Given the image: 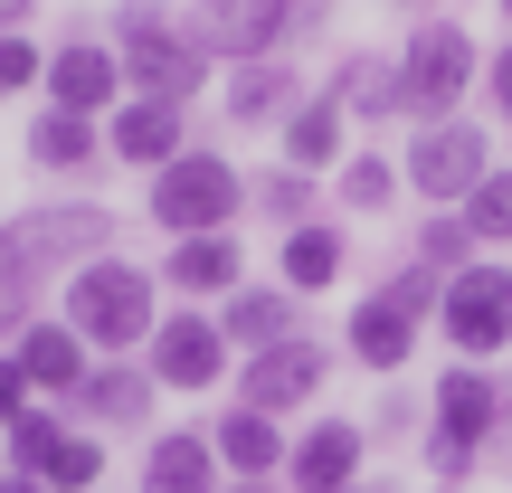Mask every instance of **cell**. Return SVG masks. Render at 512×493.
<instances>
[{"mask_svg":"<svg viewBox=\"0 0 512 493\" xmlns=\"http://www.w3.org/2000/svg\"><path fill=\"white\" fill-rule=\"evenodd\" d=\"M162 285H181V294H238L247 285V256H238V238H181L162 256Z\"/></svg>","mask_w":512,"mask_h":493,"instance_id":"cell-22","label":"cell"},{"mask_svg":"<svg viewBox=\"0 0 512 493\" xmlns=\"http://www.w3.org/2000/svg\"><path fill=\"white\" fill-rule=\"evenodd\" d=\"M29 275H19V256H10V238H0V342H19V332H29L38 323V313H29Z\"/></svg>","mask_w":512,"mask_h":493,"instance_id":"cell-32","label":"cell"},{"mask_svg":"<svg viewBox=\"0 0 512 493\" xmlns=\"http://www.w3.org/2000/svg\"><path fill=\"white\" fill-rule=\"evenodd\" d=\"M294 105H304L294 67H275V57H247V67H228V124H285Z\"/></svg>","mask_w":512,"mask_h":493,"instance_id":"cell-21","label":"cell"},{"mask_svg":"<svg viewBox=\"0 0 512 493\" xmlns=\"http://www.w3.org/2000/svg\"><path fill=\"white\" fill-rule=\"evenodd\" d=\"M351 114L332 105V95H304V105L285 114V171H342L351 162Z\"/></svg>","mask_w":512,"mask_h":493,"instance_id":"cell-20","label":"cell"},{"mask_svg":"<svg viewBox=\"0 0 512 493\" xmlns=\"http://www.w3.org/2000/svg\"><path fill=\"white\" fill-rule=\"evenodd\" d=\"M29 162L38 171H95V162H105V133H95L86 124V114H29Z\"/></svg>","mask_w":512,"mask_h":493,"instance_id":"cell-24","label":"cell"},{"mask_svg":"<svg viewBox=\"0 0 512 493\" xmlns=\"http://www.w3.org/2000/svg\"><path fill=\"white\" fill-rule=\"evenodd\" d=\"M361 446H370V437H361L351 418H313L304 437L285 446L294 493H351V484H361Z\"/></svg>","mask_w":512,"mask_h":493,"instance_id":"cell-12","label":"cell"},{"mask_svg":"<svg viewBox=\"0 0 512 493\" xmlns=\"http://www.w3.org/2000/svg\"><path fill=\"white\" fill-rule=\"evenodd\" d=\"M389 200H399V162H389V152H351L342 162V209L370 219V209H389Z\"/></svg>","mask_w":512,"mask_h":493,"instance_id":"cell-30","label":"cell"},{"mask_svg":"<svg viewBox=\"0 0 512 493\" xmlns=\"http://www.w3.org/2000/svg\"><path fill=\"white\" fill-rule=\"evenodd\" d=\"M38 86H48L57 114H86V124H95V114L124 95V57H114L105 38H67V48L48 57V76H38Z\"/></svg>","mask_w":512,"mask_h":493,"instance_id":"cell-11","label":"cell"},{"mask_svg":"<svg viewBox=\"0 0 512 493\" xmlns=\"http://www.w3.org/2000/svg\"><path fill=\"white\" fill-rule=\"evenodd\" d=\"M256 209L285 219V228H304V219H313V171H275V181L256 190Z\"/></svg>","mask_w":512,"mask_h":493,"instance_id":"cell-34","label":"cell"},{"mask_svg":"<svg viewBox=\"0 0 512 493\" xmlns=\"http://www.w3.org/2000/svg\"><path fill=\"white\" fill-rule=\"evenodd\" d=\"M0 19H29V0H0Z\"/></svg>","mask_w":512,"mask_h":493,"instance_id":"cell-41","label":"cell"},{"mask_svg":"<svg viewBox=\"0 0 512 493\" xmlns=\"http://www.w3.org/2000/svg\"><path fill=\"white\" fill-rule=\"evenodd\" d=\"M48 493H105V437H86V427H67V446L48 456Z\"/></svg>","mask_w":512,"mask_h":493,"instance_id":"cell-28","label":"cell"},{"mask_svg":"<svg viewBox=\"0 0 512 493\" xmlns=\"http://www.w3.org/2000/svg\"><path fill=\"white\" fill-rule=\"evenodd\" d=\"M418 332H427V323H408V313L389 304V294H361V304H351V332H342V351H351L361 370H408Z\"/></svg>","mask_w":512,"mask_h":493,"instance_id":"cell-18","label":"cell"},{"mask_svg":"<svg viewBox=\"0 0 512 493\" xmlns=\"http://www.w3.org/2000/svg\"><path fill=\"white\" fill-rule=\"evenodd\" d=\"M323 380H332V351H323V342H275V351H247V370H238V408L294 418L304 399H323Z\"/></svg>","mask_w":512,"mask_h":493,"instance_id":"cell-10","label":"cell"},{"mask_svg":"<svg viewBox=\"0 0 512 493\" xmlns=\"http://www.w3.org/2000/svg\"><path fill=\"white\" fill-rule=\"evenodd\" d=\"M105 152L114 162H133V171H171L181 162V105H162V95H133V105H114V124H105Z\"/></svg>","mask_w":512,"mask_h":493,"instance_id":"cell-13","label":"cell"},{"mask_svg":"<svg viewBox=\"0 0 512 493\" xmlns=\"http://www.w3.org/2000/svg\"><path fill=\"white\" fill-rule=\"evenodd\" d=\"M313 0H209L200 19H190V38H200V57H266L275 38H294V29H313Z\"/></svg>","mask_w":512,"mask_h":493,"instance_id":"cell-8","label":"cell"},{"mask_svg":"<svg viewBox=\"0 0 512 493\" xmlns=\"http://www.w3.org/2000/svg\"><path fill=\"white\" fill-rule=\"evenodd\" d=\"M247 209V181L219 152H181L171 171H152V219L171 238H228V219Z\"/></svg>","mask_w":512,"mask_h":493,"instance_id":"cell-5","label":"cell"},{"mask_svg":"<svg viewBox=\"0 0 512 493\" xmlns=\"http://www.w3.org/2000/svg\"><path fill=\"white\" fill-rule=\"evenodd\" d=\"M437 332L456 342V361H494V351H512V266L503 256H475L465 275H446L437 294Z\"/></svg>","mask_w":512,"mask_h":493,"instance_id":"cell-6","label":"cell"},{"mask_svg":"<svg viewBox=\"0 0 512 493\" xmlns=\"http://www.w3.org/2000/svg\"><path fill=\"white\" fill-rule=\"evenodd\" d=\"M503 418H512V408H503L494 370L456 361V370L437 380V418H427V427H437V437H465V446H494V437H503Z\"/></svg>","mask_w":512,"mask_h":493,"instance_id":"cell-14","label":"cell"},{"mask_svg":"<svg viewBox=\"0 0 512 493\" xmlns=\"http://www.w3.org/2000/svg\"><path fill=\"white\" fill-rule=\"evenodd\" d=\"M456 219L475 228V247H512V162L484 171V181H475V200H465Z\"/></svg>","mask_w":512,"mask_h":493,"instance_id":"cell-27","label":"cell"},{"mask_svg":"<svg viewBox=\"0 0 512 493\" xmlns=\"http://www.w3.org/2000/svg\"><path fill=\"white\" fill-rule=\"evenodd\" d=\"M38 76H48V57H38L29 38H10V29H0V95H19V86H38Z\"/></svg>","mask_w":512,"mask_h":493,"instance_id":"cell-36","label":"cell"},{"mask_svg":"<svg viewBox=\"0 0 512 493\" xmlns=\"http://www.w3.org/2000/svg\"><path fill=\"white\" fill-rule=\"evenodd\" d=\"M0 238H10V256H19V275H57V266H95V256L114 247V209H95V200H48V209H19L10 228H0Z\"/></svg>","mask_w":512,"mask_h":493,"instance_id":"cell-4","label":"cell"},{"mask_svg":"<svg viewBox=\"0 0 512 493\" xmlns=\"http://www.w3.org/2000/svg\"><path fill=\"white\" fill-rule=\"evenodd\" d=\"M152 323H162V285L143 266L95 256V266L67 275V332L86 351H133V342H152Z\"/></svg>","mask_w":512,"mask_h":493,"instance_id":"cell-1","label":"cell"},{"mask_svg":"<svg viewBox=\"0 0 512 493\" xmlns=\"http://www.w3.org/2000/svg\"><path fill=\"white\" fill-rule=\"evenodd\" d=\"M0 475H10V446H0Z\"/></svg>","mask_w":512,"mask_h":493,"instance_id":"cell-43","label":"cell"},{"mask_svg":"<svg viewBox=\"0 0 512 493\" xmlns=\"http://www.w3.org/2000/svg\"><path fill=\"white\" fill-rule=\"evenodd\" d=\"M437 493H456V484H437Z\"/></svg>","mask_w":512,"mask_h":493,"instance_id":"cell-44","label":"cell"},{"mask_svg":"<svg viewBox=\"0 0 512 493\" xmlns=\"http://www.w3.org/2000/svg\"><path fill=\"white\" fill-rule=\"evenodd\" d=\"M465 95H475V38L456 19H427L399 48V114H418V133H427V124H456Z\"/></svg>","mask_w":512,"mask_h":493,"instance_id":"cell-3","label":"cell"},{"mask_svg":"<svg viewBox=\"0 0 512 493\" xmlns=\"http://www.w3.org/2000/svg\"><path fill=\"white\" fill-rule=\"evenodd\" d=\"M219 493H275V484H266V475H228Z\"/></svg>","mask_w":512,"mask_h":493,"instance_id":"cell-39","label":"cell"},{"mask_svg":"<svg viewBox=\"0 0 512 493\" xmlns=\"http://www.w3.org/2000/svg\"><path fill=\"white\" fill-rule=\"evenodd\" d=\"M219 332L238 351H275V342H304V304H294L285 285H238L228 294V313H219Z\"/></svg>","mask_w":512,"mask_h":493,"instance_id":"cell-16","label":"cell"},{"mask_svg":"<svg viewBox=\"0 0 512 493\" xmlns=\"http://www.w3.org/2000/svg\"><path fill=\"white\" fill-rule=\"evenodd\" d=\"M332 105L361 114V124H380V114H399V57H351L342 86H332Z\"/></svg>","mask_w":512,"mask_h":493,"instance_id":"cell-26","label":"cell"},{"mask_svg":"<svg viewBox=\"0 0 512 493\" xmlns=\"http://www.w3.org/2000/svg\"><path fill=\"white\" fill-rule=\"evenodd\" d=\"M10 361H19V380H29L38 399H76V380L95 370V361H86V342H76L67 323H29V332L10 342Z\"/></svg>","mask_w":512,"mask_h":493,"instance_id":"cell-15","label":"cell"},{"mask_svg":"<svg viewBox=\"0 0 512 493\" xmlns=\"http://www.w3.org/2000/svg\"><path fill=\"white\" fill-rule=\"evenodd\" d=\"M484 95H494V114H503V124H512V38H503V48H494V57H484Z\"/></svg>","mask_w":512,"mask_h":493,"instance_id":"cell-38","label":"cell"},{"mask_svg":"<svg viewBox=\"0 0 512 493\" xmlns=\"http://www.w3.org/2000/svg\"><path fill=\"white\" fill-rule=\"evenodd\" d=\"M399 171H408V190H418L427 209H465V200H475V181L494 171V143H484V124H465V114H456V124H427L418 143H408Z\"/></svg>","mask_w":512,"mask_h":493,"instance_id":"cell-7","label":"cell"},{"mask_svg":"<svg viewBox=\"0 0 512 493\" xmlns=\"http://www.w3.org/2000/svg\"><path fill=\"white\" fill-rule=\"evenodd\" d=\"M29 399H38V389L19 380V361L0 351V427H19V418H29Z\"/></svg>","mask_w":512,"mask_h":493,"instance_id":"cell-37","label":"cell"},{"mask_svg":"<svg viewBox=\"0 0 512 493\" xmlns=\"http://www.w3.org/2000/svg\"><path fill=\"white\" fill-rule=\"evenodd\" d=\"M67 408H76L86 427H143V418H152V370L105 361V370H86V380H76Z\"/></svg>","mask_w":512,"mask_h":493,"instance_id":"cell-19","label":"cell"},{"mask_svg":"<svg viewBox=\"0 0 512 493\" xmlns=\"http://www.w3.org/2000/svg\"><path fill=\"white\" fill-rule=\"evenodd\" d=\"M503 19H512V0H503Z\"/></svg>","mask_w":512,"mask_h":493,"instance_id":"cell-45","label":"cell"},{"mask_svg":"<svg viewBox=\"0 0 512 493\" xmlns=\"http://www.w3.org/2000/svg\"><path fill=\"white\" fill-rule=\"evenodd\" d=\"M219 484H228V465H219V446H209L200 427H171V437H152L143 493H219Z\"/></svg>","mask_w":512,"mask_h":493,"instance_id":"cell-17","label":"cell"},{"mask_svg":"<svg viewBox=\"0 0 512 493\" xmlns=\"http://www.w3.org/2000/svg\"><path fill=\"white\" fill-rule=\"evenodd\" d=\"M418 266L427 275H465V266H475V228H465L456 209H437V219L418 228Z\"/></svg>","mask_w":512,"mask_h":493,"instance_id":"cell-31","label":"cell"},{"mask_svg":"<svg viewBox=\"0 0 512 493\" xmlns=\"http://www.w3.org/2000/svg\"><path fill=\"white\" fill-rule=\"evenodd\" d=\"M389 304H399L408 313V323H437V294H446V275H427V266H399V275H389Z\"/></svg>","mask_w":512,"mask_h":493,"instance_id":"cell-33","label":"cell"},{"mask_svg":"<svg viewBox=\"0 0 512 493\" xmlns=\"http://www.w3.org/2000/svg\"><path fill=\"white\" fill-rule=\"evenodd\" d=\"M427 465H437V484H456V493H465V475L484 465V446H465V437H437V427H427Z\"/></svg>","mask_w":512,"mask_h":493,"instance_id":"cell-35","label":"cell"},{"mask_svg":"<svg viewBox=\"0 0 512 493\" xmlns=\"http://www.w3.org/2000/svg\"><path fill=\"white\" fill-rule=\"evenodd\" d=\"M342 266H351V247H342V228H332V219H304V228H285V294H313V285H332Z\"/></svg>","mask_w":512,"mask_h":493,"instance_id":"cell-25","label":"cell"},{"mask_svg":"<svg viewBox=\"0 0 512 493\" xmlns=\"http://www.w3.org/2000/svg\"><path fill=\"white\" fill-rule=\"evenodd\" d=\"M399 10H437V0H399Z\"/></svg>","mask_w":512,"mask_h":493,"instance_id":"cell-42","label":"cell"},{"mask_svg":"<svg viewBox=\"0 0 512 493\" xmlns=\"http://www.w3.org/2000/svg\"><path fill=\"white\" fill-rule=\"evenodd\" d=\"M0 446H10V475H48V456L67 446V418L57 408H29L19 427H0Z\"/></svg>","mask_w":512,"mask_h":493,"instance_id":"cell-29","label":"cell"},{"mask_svg":"<svg viewBox=\"0 0 512 493\" xmlns=\"http://www.w3.org/2000/svg\"><path fill=\"white\" fill-rule=\"evenodd\" d=\"M351 493H361V484H351Z\"/></svg>","mask_w":512,"mask_h":493,"instance_id":"cell-46","label":"cell"},{"mask_svg":"<svg viewBox=\"0 0 512 493\" xmlns=\"http://www.w3.org/2000/svg\"><path fill=\"white\" fill-rule=\"evenodd\" d=\"M0 493H48V484H38V475H0Z\"/></svg>","mask_w":512,"mask_h":493,"instance_id":"cell-40","label":"cell"},{"mask_svg":"<svg viewBox=\"0 0 512 493\" xmlns=\"http://www.w3.org/2000/svg\"><path fill=\"white\" fill-rule=\"evenodd\" d=\"M209 446H219L228 475H285V437H275L266 408H228V418L209 427Z\"/></svg>","mask_w":512,"mask_h":493,"instance_id":"cell-23","label":"cell"},{"mask_svg":"<svg viewBox=\"0 0 512 493\" xmlns=\"http://www.w3.org/2000/svg\"><path fill=\"white\" fill-rule=\"evenodd\" d=\"M152 389H219V370H228V332H219V313H162V323H152Z\"/></svg>","mask_w":512,"mask_h":493,"instance_id":"cell-9","label":"cell"},{"mask_svg":"<svg viewBox=\"0 0 512 493\" xmlns=\"http://www.w3.org/2000/svg\"><path fill=\"white\" fill-rule=\"evenodd\" d=\"M114 57H124V76H133L143 95H162V105H190V95L209 86L200 38L171 29L162 0H124V10H114Z\"/></svg>","mask_w":512,"mask_h":493,"instance_id":"cell-2","label":"cell"}]
</instances>
